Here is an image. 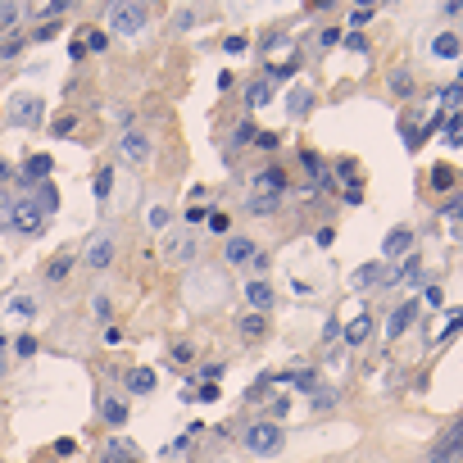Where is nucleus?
I'll return each mask as SVG.
<instances>
[{
  "mask_svg": "<svg viewBox=\"0 0 463 463\" xmlns=\"http://www.w3.org/2000/svg\"><path fill=\"white\" fill-rule=\"evenodd\" d=\"M241 445H246V450L255 454V459H277L282 445H286V431H282L277 422L259 418V422H250V427L241 431Z\"/></svg>",
  "mask_w": 463,
  "mask_h": 463,
  "instance_id": "nucleus-1",
  "label": "nucleus"
},
{
  "mask_svg": "<svg viewBox=\"0 0 463 463\" xmlns=\"http://www.w3.org/2000/svg\"><path fill=\"white\" fill-rule=\"evenodd\" d=\"M5 114H10L14 128H37L46 119V100L37 91H10L5 96Z\"/></svg>",
  "mask_w": 463,
  "mask_h": 463,
  "instance_id": "nucleus-2",
  "label": "nucleus"
},
{
  "mask_svg": "<svg viewBox=\"0 0 463 463\" xmlns=\"http://www.w3.org/2000/svg\"><path fill=\"white\" fill-rule=\"evenodd\" d=\"M146 23H150V10H146V5H128V0H123V5H109V28H114V32L137 37Z\"/></svg>",
  "mask_w": 463,
  "mask_h": 463,
  "instance_id": "nucleus-3",
  "label": "nucleus"
},
{
  "mask_svg": "<svg viewBox=\"0 0 463 463\" xmlns=\"http://www.w3.org/2000/svg\"><path fill=\"white\" fill-rule=\"evenodd\" d=\"M150 155H155V146H150V137H146L141 128H128V132L119 137V159H123V164H132V168H146V164H150Z\"/></svg>",
  "mask_w": 463,
  "mask_h": 463,
  "instance_id": "nucleus-4",
  "label": "nucleus"
},
{
  "mask_svg": "<svg viewBox=\"0 0 463 463\" xmlns=\"http://www.w3.org/2000/svg\"><path fill=\"white\" fill-rule=\"evenodd\" d=\"M10 227H14V232H23V237H37V232L46 227V214H41V205H37L32 195L14 200V209H10Z\"/></svg>",
  "mask_w": 463,
  "mask_h": 463,
  "instance_id": "nucleus-5",
  "label": "nucleus"
},
{
  "mask_svg": "<svg viewBox=\"0 0 463 463\" xmlns=\"http://www.w3.org/2000/svg\"><path fill=\"white\" fill-rule=\"evenodd\" d=\"M82 264L86 268H96V273H105L109 264H114V237H109V232H96L91 246H86V255H82Z\"/></svg>",
  "mask_w": 463,
  "mask_h": 463,
  "instance_id": "nucleus-6",
  "label": "nucleus"
},
{
  "mask_svg": "<svg viewBox=\"0 0 463 463\" xmlns=\"http://www.w3.org/2000/svg\"><path fill=\"white\" fill-rule=\"evenodd\" d=\"M246 300H250V313H264V318H268L273 304H277V291L268 286V277H250L246 282Z\"/></svg>",
  "mask_w": 463,
  "mask_h": 463,
  "instance_id": "nucleus-7",
  "label": "nucleus"
},
{
  "mask_svg": "<svg viewBox=\"0 0 463 463\" xmlns=\"http://www.w3.org/2000/svg\"><path fill=\"white\" fill-rule=\"evenodd\" d=\"M413 323H418V300L395 304V309H391V318H386V336H391V341H400V336L409 332Z\"/></svg>",
  "mask_w": 463,
  "mask_h": 463,
  "instance_id": "nucleus-8",
  "label": "nucleus"
},
{
  "mask_svg": "<svg viewBox=\"0 0 463 463\" xmlns=\"http://www.w3.org/2000/svg\"><path fill=\"white\" fill-rule=\"evenodd\" d=\"M259 255V241L255 237H227L223 241V259L227 264H250Z\"/></svg>",
  "mask_w": 463,
  "mask_h": 463,
  "instance_id": "nucleus-9",
  "label": "nucleus"
},
{
  "mask_svg": "<svg viewBox=\"0 0 463 463\" xmlns=\"http://www.w3.org/2000/svg\"><path fill=\"white\" fill-rule=\"evenodd\" d=\"M413 241H418V237H413V227L400 223V227H391V232H386V241H382V255H386V259H400L404 250H413Z\"/></svg>",
  "mask_w": 463,
  "mask_h": 463,
  "instance_id": "nucleus-10",
  "label": "nucleus"
},
{
  "mask_svg": "<svg viewBox=\"0 0 463 463\" xmlns=\"http://www.w3.org/2000/svg\"><path fill=\"white\" fill-rule=\"evenodd\" d=\"M277 382H286V386H295V391H300V395H318V386H323L313 368H295V373H282Z\"/></svg>",
  "mask_w": 463,
  "mask_h": 463,
  "instance_id": "nucleus-11",
  "label": "nucleus"
},
{
  "mask_svg": "<svg viewBox=\"0 0 463 463\" xmlns=\"http://www.w3.org/2000/svg\"><path fill=\"white\" fill-rule=\"evenodd\" d=\"M400 282H409V286H418V282H422V259H418V255L404 259V264L395 268V277H386L382 286H400Z\"/></svg>",
  "mask_w": 463,
  "mask_h": 463,
  "instance_id": "nucleus-12",
  "label": "nucleus"
},
{
  "mask_svg": "<svg viewBox=\"0 0 463 463\" xmlns=\"http://www.w3.org/2000/svg\"><path fill=\"white\" fill-rule=\"evenodd\" d=\"M155 386H159L155 368H146V364H141V368H132V373H128V391H132V395H150Z\"/></svg>",
  "mask_w": 463,
  "mask_h": 463,
  "instance_id": "nucleus-13",
  "label": "nucleus"
},
{
  "mask_svg": "<svg viewBox=\"0 0 463 463\" xmlns=\"http://www.w3.org/2000/svg\"><path fill=\"white\" fill-rule=\"evenodd\" d=\"M309 109H313V91L309 86H291V91H286V114H291V119H304Z\"/></svg>",
  "mask_w": 463,
  "mask_h": 463,
  "instance_id": "nucleus-14",
  "label": "nucleus"
},
{
  "mask_svg": "<svg viewBox=\"0 0 463 463\" xmlns=\"http://www.w3.org/2000/svg\"><path fill=\"white\" fill-rule=\"evenodd\" d=\"M459 50H463V41L454 32H436L431 37V59H459Z\"/></svg>",
  "mask_w": 463,
  "mask_h": 463,
  "instance_id": "nucleus-15",
  "label": "nucleus"
},
{
  "mask_svg": "<svg viewBox=\"0 0 463 463\" xmlns=\"http://www.w3.org/2000/svg\"><path fill=\"white\" fill-rule=\"evenodd\" d=\"M50 168H55L50 155H28V164H23V177H28V182H46V177H50Z\"/></svg>",
  "mask_w": 463,
  "mask_h": 463,
  "instance_id": "nucleus-16",
  "label": "nucleus"
},
{
  "mask_svg": "<svg viewBox=\"0 0 463 463\" xmlns=\"http://www.w3.org/2000/svg\"><path fill=\"white\" fill-rule=\"evenodd\" d=\"M100 418H105L109 427H123V422H128V404H123L119 395H105L100 400Z\"/></svg>",
  "mask_w": 463,
  "mask_h": 463,
  "instance_id": "nucleus-17",
  "label": "nucleus"
},
{
  "mask_svg": "<svg viewBox=\"0 0 463 463\" xmlns=\"http://www.w3.org/2000/svg\"><path fill=\"white\" fill-rule=\"evenodd\" d=\"M255 191H264V195H282V191H286V177H282L277 168H264V173H255Z\"/></svg>",
  "mask_w": 463,
  "mask_h": 463,
  "instance_id": "nucleus-18",
  "label": "nucleus"
},
{
  "mask_svg": "<svg viewBox=\"0 0 463 463\" xmlns=\"http://www.w3.org/2000/svg\"><path fill=\"white\" fill-rule=\"evenodd\" d=\"M350 282H355V291H368L373 282H386V264H364Z\"/></svg>",
  "mask_w": 463,
  "mask_h": 463,
  "instance_id": "nucleus-19",
  "label": "nucleus"
},
{
  "mask_svg": "<svg viewBox=\"0 0 463 463\" xmlns=\"http://www.w3.org/2000/svg\"><path fill=\"white\" fill-rule=\"evenodd\" d=\"M368 332H373V318L368 313H359L350 327H341V336H345V345H364L368 341Z\"/></svg>",
  "mask_w": 463,
  "mask_h": 463,
  "instance_id": "nucleus-20",
  "label": "nucleus"
},
{
  "mask_svg": "<svg viewBox=\"0 0 463 463\" xmlns=\"http://www.w3.org/2000/svg\"><path fill=\"white\" fill-rule=\"evenodd\" d=\"M268 100H273V82H268V77H259V82H250V86H246V105H250V109L268 105Z\"/></svg>",
  "mask_w": 463,
  "mask_h": 463,
  "instance_id": "nucleus-21",
  "label": "nucleus"
},
{
  "mask_svg": "<svg viewBox=\"0 0 463 463\" xmlns=\"http://www.w3.org/2000/svg\"><path fill=\"white\" fill-rule=\"evenodd\" d=\"M5 313H14V318L28 323V318H37V300L32 295H10V300H5Z\"/></svg>",
  "mask_w": 463,
  "mask_h": 463,
  "instance_id": "nucleus-22",
  "label": "nucleus"
},
{
  "mask_svg": "<svg viewBox=\"0 0 463 463\" xmlns=\"http://www.w3.org/2000/svg\"><path fill=\"white\" fill-rule=\"evenodd\" d=\"M73 264H77V255H55L50 264H46V282H64L68 273H73Z\"/></svg>",
  "mask_w": 463,
  "mask_h": 463,
  "instance_id": "nucleus-23",
  "label": "nucleus"
},
{
  "mask_svg": "<svg viewBox=\"0 0 463 463\" xmlns=\"http://www.w3.org/2000/svg\"><path fill=\"white\" fill-rule=\"evenodd\" d=\"M32 200L41 205V214L50 218L55 209H59V191H55V182H41V186H37V195H32Z\"/></svg>",
  "mask_w": 463,
  "mask_h": 463,
  "instance_id": "nucleus-24",
  "label": "nucleus"
},
{
  "mask_svg": "<svg viewBox=\"0 0 463 463\" xmlns=\"http://www.w3.org/2000/svg\"><path fill=\"white\" fill-rule=\"evenodd\" d=\"M441 128H445V146L463 150V109H459V114H450V119H445Z\"/></svg>",
  "mask_w": 463,
  "mask_h": 463,
  "instance_id": "nucleus-25",
  "label": "nucleus"
},
{
  "mask_svg": "<svg viewBox=\"0 0 463 463\" xmlns=\"http://www.w3.org/2000/svg\"><path fill=\"white\" fill-rule=\"evenodd\" d=\"M164 255H168V259H195V241L191 237H168Z\"/></svg>",
  "mask_w": 463,
  "mask_h": 463,
  "instance_id": "nucleus-26",
  "label": "nucleus"
},
{
  "mask_svg": "<svg viewBox=\"0 0 463 463\" xmlns=\"http://www.w3.org/2000/svg\"><path fill=\"white\" fill-rule=\"evenodd\" d=\"M246 209H250V214H273V209H277V195H264V191H250Z\"/></svg>",
  "mask_w": 463,
  "mask_h": 463,
  "instance_id": "nucleus-27",
  "label": "nucleus"
},
{
  "mask_svg": "<svg viewBox=\"0 0 463 463\" xmlns=\"http://www.w3.org/2000/svg\"><path fill=\"white\" fill-rule=\"evenodd\" d=\"M264 332H268V318H264V313H246V318H241V336L255 341V336H264Z\"/></svg>",
  "mask_w": 463,
  "mask_h": 463,
  "instance_id": "nucleus-28",
  "label": "nucleus"
},
{
  "mask_svg": "<svg viewBox=\"0 0 463 463\" xmlns=\"http://www.w3.org/2000/svg\"><path fill=\"white\" fill-rule=\"evenodd\" d=\"M391 91H395V96H413V73L409 68H395V73H391Z\"/></svg>",
  "mask_w": 463,
  "mask_h": 463,
  "instance_id": "nucleus-29",
  "label": "nucleus"
},
{
  "mask_svg": "<svg viewBox=\"0 0 463 463\" xmlns=\"http://www.w3.org/2000/svg\"><path fill=\"white\" fill-rule=\"evenodd\" d=\"M255 137H259L255 123H237V132H232V141H227V146H232V150H241V146H250Z\"/></svg>",
  "mask_w": 463,
  "mask_h": 463,
  "instance_id": "nucleus-30",
  "label": "nucleus"
},
{
  "mask_svg": "<svg viewBox=\"0 0 463 463\" xmlns=\"http://www.w3.org/2000/svg\"><path fill=\"white\" fill-rule=\"evenodd\" d=\"M431 186H436V191H450L454 186V168L450 164H436V168H431Z\"/></svg>",
  "mask_w": 463,
  "mask_h": 463,
  "instance_id": "nucleus-31",
  "label": "nucleus"
},
{
  "mask_svg": "<svg viewBox=\"0 0 463 463\" xmlns=\"http://www.w3.org/2000/svg\"><path fill=\"white\" fill-rule=\"evenodd\" d=\"M91 186H96V200H109V191H114V168H100Z\"/></svg>",
  "mask_w": 463,
  "mask_h": 463,
  "instance_id": "nucleus-32",
  "label": "nucleus"
},
{
  "mask_svg": "<svg viewBox=\"0 0 463 463\" xmlns=\"http://www.w3.org/2000/svg\"><path fill=\"white\" fill-rule=\"evenodd\" d=\"M19 19H23V5H0V32H10Z\"/></svg>",
  "mask_w": 463,
  "mask_h": 463,
  "instance_id": "nucleus-33",
  "label": "nucleus"
},
{
  "mask_svg": "<svg viewBox=\"0 0 463 463\" xmlns=\"http://www.w3.org/2000/svg\"><path fill=\"white\" fill-rule=\"evenodd\" d=\"M50 132H55V137H73V132H77V114H59Z\"/></svg>",
  "mask_w": 463,
  "mask_h": 463,
  "instance_id": "nucleus-34",
  "label": "nucleus"
},
{
  "mask_svg": "<svg viewBox=\"0 0 463 463\" xmlns=\"http://www.w3.org/2000/svg\"><path fill=\"white\" fill-rule=\"evenodd\" d=\"M23 55V37H10V41H0V59L10 64V59H19Z\"/></svg>",
  "mask_w": 463,
  "mask_h": 463,
  "instance_id": "nucleus-35",
  "label": "nucleus"
},
{
  "mask_svg": "<svg viewBox=\"0 0 463 463\" xmlns=\"http://www.w3.org/2000/svg\"><path fill=\"white\" fill-rule=\"evenodd\" d=\"M441 218H450V223H459V218H463V195H454V200H445V205H441Z\"/></svg>",
  "mask_w": 463,
  "mask_h": 463,
  "instance_id": "nucleus-36",
  "label": "nucleus"
},
{
  "mask_svg": "<svg viewBox=\"0 0 463 463\" xmlns=\"http://www.w3.org/2000/svg\"><path fill=\"white\" fill-rule=\"evenodd\" d=\"M14 355H19V359H32L37 355V336H19V341H14Z\"/></svg>",
  "mask_w": 463,
  "mask_h": 463,
  "instance_id": "nucleus-37",
  "label": "nucleus"
},
{
  "mask_svg": "<svg viewBox=\"0 0 463 463\" xmlns=\"http://www.w3.org/2000/svg\"><path fill=\"white\" fill-rule=\"evenodd\" d=\"M10 209H14V200H10V191L0 186V232H10Z\"/></svg>",
  "mask_w": 463,
  "mask_h": 463,
  "instance_id": "nucleus-38",
  "label": "nucleus"
},
{
  "mask_svg": "<svg viewBox=\"0 0 463 463\" xmlns=\"http://www.w3.org/2000/svg\"><path fill=\"white\" fill-rule=\"evenodd\" d=\"M300 159H304V173H309V177H323V173H327V168H323V159H318L313 150H304Z\"/></svg>",
  "mask_w": 463,
  "mask_h": 463,
  "instance_id": "nucleus-39",
  "label": "nucleus"
},
{
  "mask_svg": "<svg viewBox=\"0 0 463 463\" xmlns=\"http://www.w3.org/2000/svg\"><path fill=\"white\" fill-rule=\"evenodd\" d=\"M146 223H150L155 232H159V227H168V209H164V205H150V214H146Z\"/></svg>",
  "mask_w": 463,
  "mask_h": 463,
  "instance_id": "nucleus-40",
  "label": "nucleus"
},
{
  "mask_svg": "<svg viewBox=\"0 0 463 463\" xmlns=\"http://www.w3.org/2000/svg\"><path fill=\"white\" fill-rule=\"evenodd\" d=\"M373 14H377L373 5H355V10H350V23H355V28H364V23L373 19Z\"/></svg>",
  "mask_w": 463,
  "mask_h": 463,
  "instance_id": "nucleus-41",
  "label": "nucleus"
},
{
  "mask_svg": "<svg viewBox=\"0 0 463 463\" xmlns=\"http://www.w3.org/2000/svg\"><path fill=\"white\" fill-rule=\"evenodd\" d=\"M318 46H323V50L341 46V28H323V32H318Z\"/></svg>",
  "mask_w": 463,
  "mask_h": 463,
  "instance_id": "nucleus-42",
  "label": "nucleus"
},
{
  "mask_svg": "<svg viewBox=\"0 0 463 463\" xmlns=\"http://www.w3.org/2000/svg\"><path fill=\"white\" fill-rule=\"evenodd\" d=\"M459 332H463V309H459V313L450 318V323L441 327V341H450V336H459Z\"/></svg>",
  "mask_w": 463,
  "mask_h": 463,
  "instance_id": "nucleus-43",
  "label": "nucleus"
},
{
  "mask_svg": "<svg viewBox=\"0 0 463 463\" xmlns=\"http://www.w3.org/2000/svg\"><path fill=\"white\" fill-rule=\"evenodd\" d=\"M32 37H37V41H55V37H59V23H41Z\"/></svg>",
  "mask_w": 463,
  "mask_h": 463,
  "instance_id": "nucleus-44",
  "label": "nucleus"
},
{
  "mask_svg": "<svg viewBox=\"0 0 463 463\" xmlns=\"http://www.w3.org/2000/svg\"><path fill=\"white\" fill-rule=\"evenodd\" d=\"M218 395H223V391H218V386H214V382H205V386L195 391V400H205V404H214V400H218Z\"/></svg>",
  "mask_w": 463,
  "mask_h": 463,
  "instance_id": "nucleus-45",
  "label": "nucleus"
},
{
  "mask_svg": "<svg viewBox=\"0 0 463 463\" xmlns=\"http://www.w3.org/2000/svg\"><path fill=\"white\" fill-rule=\"evenodd\" d=\"M173 359H177V364H186V359H195V350L186 341H177V345H173Z\"/></svg>",
  "mask_w": 463,
  "mask_h": 463,
  "instance_id": "nucleus-46",
  "label": "nucleus"
},
{
  "mask_svg": "<svg viewBox=\"0 0 463 463\" xmlns=\"http://www.w3.org/2000/svg\"><path fill=\"white\" fill-rule=\"evenodd\" d=\"M205 218H209L205 205H186V223H205Z\"/></svg>",
  "mask_w": 463,
  "mask_h": 463,
  "instance_id": "nucleus-47",
  "label": "nucleus"
},
{
  "mask_svg": "<svg viewBox=\"0 0 463 463\" xmlns=\"http://www.w3.org/2000/svg\"><path fill=\"white\" fill-rule=\"evenodd\" d=\"M195 19H200L195 10H177V28H182V32H186V28H195Z\"/></svg>",
  "mask_w": 463,
  "mask_h": 463,
  "instance_id": "nucleus-48",
  "label": "nucleus"
},
{
  "mask_svg": "<svg viewBox=\"0 0 463 463\" xmlns=\"http://www.w3.org/2000/svg\"><path fill=\"white\" fill-rule=\"evenodd\" d=\"M341 41H345V46H350V50H355V55H364V50H368V41H364V37H359V32H350V37H341Z\"/></svg>",
  "mask_w": 463,
  "mask_h": 463,
  "instance_id": "nucleus-49",
  "label": "nucleus"
},
{
  "mask_svg": "<svg viewBox=\"0 0 463 463\" xmlns=\"http://www.w3.org/2000/svg\"><path fill=\"white\" fill-rule=\"evenodd\" d=\"M336 336H341V323H336V318H327V323H323V341H327V345H332V341H336Z\"/></svg>",
  "mask_w": 463,
  "mask_h": 463,
  "instance_id": "nucleus-50",
  "label": "nucleus"
},
{
  "mask_svg": "<svg viewBox=\"0 0 463 463\" xmlns=\"http://www.w3.org/2000/svg\"><path fill=\"white\" fill-rule=\"evenodd\" d=\"M223 50H227V55H241V50H246V37H227Z\"/></svg>",
  "mask_w": 463,
  "mask_h": 463,
  "instance_id": "nucleus-51",
  "label": "nucleus"
},
{
  "mask_svg": "<svg viewBox=\"0 0 463 463\" xmlns=\"http://www.w3.org/2000/svg\"><path fill=\"white\" fill-rule=\"evenodd\" d=\"M463 14V0H450V5H441V19H459Z\"/></svg>",
  "mask_w": 463,
  "mask_h": 463,
  "instance_id": "nucleus-52",
  "label": "nucleus"
},
{
  "mask_svg": "<svg viewBox=\"0 0 463 463\" xmlns=\"http://www.w3.org/2000/svg\"><path fill=\"white\" fill-rule=\"evenodd\" d=\"M359 200H364V191H359V182H350L345 186V205H359Z\"/></svg>",
  "mask_w": 463,
  "mask_h": 463,
  "instance_id": "nucleus-53",
  "label": "nucleus"
},
{
  "mask_svg": "<svg viewBox=\"0 0 463 463\" xmlns=\"http://www.w3.org/2000/svg\"><path fill=\"white\" fill-rule=\"evenodd\" d=\"M64 10H68L64 0H50V5H41V14H50V19H59V14H64Z\"/></svg>",
  "mask_w": 463,
  "mask_h": 463,
  "instance_id": "nucleus-54",
  "label": "nucleus"
},
{
  "mask_svg": "<svg viewBox=\"0 0 463 463\" xmlns=\"http://www.w3.org/2000/svg\"><path fill=\"white\" fill-rule=\"evenodd\" d=\"M86 46H91V50H105L109 37H105V32H91V37H86Z\"/></svg>",
  "mask_w": 463,
  "mask_h": 463,
  "instance_id": "nucleus-55",
  "label": "nucleus"
},
{
  "mask_svg": "<svg viewBox=\"0 0 463 463\" xmlns=\"http://www.w3.org/2000/svg\"><path fill=\"white\" fill-rule=\"evenodd\" d=\"M318 246H323V250L336 246V232H332V227H323V232H318Z\"/></svg>",
  "mask_w": 463,
  "mask_h": 463,
  "instance_id": "nucleus-56",
  "label": "nucleus"
},
{
  "mask_svg": "<svg viewBox=\"0 0 463 463\" xmlns=\"http://www.w3.org/2000/svg\"><path fill=\"white\" fill-rule=\"evenodd\" d=\"M205 223H209V227H214V232H227V214H209V218H205Z\"/></svg>",
  "mask_w": 463,
  "mask_h": 463,
  "instance_id": "nucleus-57",
  "label": "nucleus"
},
{
  "mask_svg": "<svg viewBox=\"0 0 463 463\" xmlns=\"http://www.w3.org/2000/svg\"><path fill=\"white\" fill-rule=\"evenodd\" d=\"M96 318H105V323H109V295H96Z\"/></svg>",
  "mask_w": 463,
  "mask_h": 463,
  "instance_id": "nucleus-58",
  "label": "nucleus"
},
{
  "mask_svg": "<svg viewBox=\"0 0 463 463\" xmlns=\"http://www.w3.org/2000/svg\"><path fill=\"white\" fill-rule=\"evenodd\" d=\"M255 146H264V150H273V146H277V137H273V132H259V137H255Z\"/></svg>",
  "mask_w": 463,
  "mask_h": 463,
  "instance_id": "nucleus-59",
  "label": "nucleus"
},
{
  "mask_svg": "<svg viewBox=\"0 0 463 463\" xmlns=\"http://www.w3.org/2000/svg\"><path fill=\"white\" fill-rule=\"evenodd\" d=\"M232 86H237V77H232V73L223 68V73H218V91H232Z\"/></svg>",
  "mask_w": 463,
  "mask_h": 463,
  "instance_id": "nucleus-60",
  "label": "nucleus"
},
{
  "mask_svg": "<svg viewBox=\"0 0 463 463\" xmlns=\"http://www.w3.org/2000/svg\"><path fill=\"white\" fill-rule=\"evenodd\" d=\"M268 73H273V77H291V73H295V64H273Z\"/></svg>",
  "mask_w": 463,
  "mask_h": 463,
  "instance_id": "nucleus-61",
  "label": "nucleus"
},
{
  "mask_svg": "<svg viewBox=\"0 0 463 463\" xmlns=\"http://www.w3.org/2000/svg\"><path fill=\"white\" fill-rule=\"evenodd\" d=\"M454 86H459V91H463V68H459V77H454Z\"/></svg>",
  "mask_w": 463,
  "mask_h": 463,
  "instance_id": "nucleus-62",
  "label": "nucleus"
},
{
  "mask_svg": "<svg viewBox=\"0 0 463 463\" xmlns=\"http://www.w3.org/2000/svg\"><path fill=\"white\" fill-rule=\"evenodd\" d=\"M5 173H10V164H0V177H5Z\"/></svg>",
  "mask_w": 463,
  "mask_h": 463,
  "instance_id": "nucleus-63",
  "label": "nucleus"
},
{
  "mask_svg": "<svg viewBox=\"0 0 463 463\" xmlns=\"http://www.w3.org/2000/svg\"><path fill=\"white\" fill-rule=\"evenodd\" d=\"M123 463H141V459H123Z\"/></svg>",
  "mask_w": 463,
  "mask_h": 463,
  "instance_id": "nucleus-64",
  "label": "nucleus"
}]
</instances>
